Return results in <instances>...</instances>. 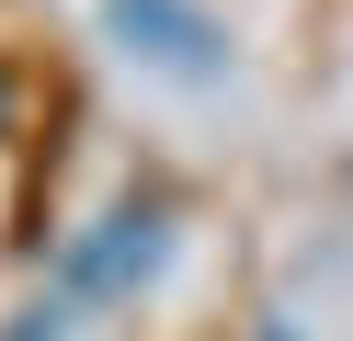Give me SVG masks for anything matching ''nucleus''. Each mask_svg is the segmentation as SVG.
Here are the masks:
<instances>
[{"label":"nucleus","instance_id":"f257e3e1","mask_svg":"<svg viewBox=\"0 0 353 341\" xmlns=\"http://www.w3.org/2000/svg\"><path fill=\"white\" fill-rule=\"evenodd\" d=\"M160 250H171V216H160V205H114V216H92L69 250H57V273H46V285L69 296L80 318H92V307H114V296H137Z\"/></svg>","mask_w":353,"mask_h":341},{"label":"nucleus","instance_id":"f03ea898","mask_svg":"<svg viewBox=\"0 0 353 341\" xmlns=\"http://www.w3.org/2000/svg\"><path fill=\"white\" fill-rule=\"evenodd\" d=\"M103 23H114V45L137 68H160V80H216V68H228V34H216L194 0H103Z\"/></svg>","mask_w":353,"mask_h":341},{"label":"nucleus","instance_id":"7ed1b4c3","mask_svg":"<svg viewBox=\"0 0 353 341\" xmlns=\"http://www.w3.org/2000/svg\"><path fill=\"white\" fill-rule=\"evenodd\" d=\"M69 330H80V307H69L57 285L34 296V307H12V318H0V341H69Z\"/></svg>","mask_w":353,"mask_h":341},{"label":"nucleus","instance_id":"20e7f679","mask_svg":"<svg viewBox=\"0 0 353 341\" xmlns=\"http://www.w3.org/2000/svg\"><path fill=\"white\" fill-rule=\"evenodd\" d=\"M0 103H12V91H0Z\"/></svg>","mask_w":353,"mask_h":341}]
</instances>
